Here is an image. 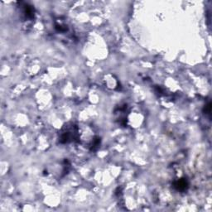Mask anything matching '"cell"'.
Masks as SVG:
<instances>
[{
	"mask_svg": "<svg viewBox=\"0 0 212 212\" xmlns=\"http://www.w3.org/2000/svg\"><path fill=\"white\" fill-rule=\"evenodd\" d=\"M174 186L178 191H184L187 187V183L185 180H179L175 182Z\"/></svg>",
	"mask_w": 212,
	"mask_h": 212,
	"instance_id": "obj_1",
	"label": "cell"
}]
</instances>
